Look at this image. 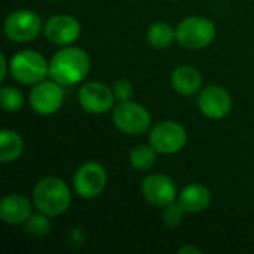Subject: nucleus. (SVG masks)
I'll return each instance as SVG.
<instances>
[{"label":"nucleus","instance_id":"0eeeda50","mask_svg":"<svg viewBox=\"0 0 254 254\" xmlns=\"http://www.w3.org/2000/svg\"><path fill=\"white\" fill-rule=\"evenodd\" d=\"M3 30L7 39L18 43H25L36 39L39 33L43 30V27H42L40 16L36 12L21 9L12 12L6 18Z\"/></svg>","mask_w":254,"mask_h":254},{"label":"nucleus","instance_id":"4be33fe9","mask_svg":"<svg viewBox=\"0 0 254 254\" xmlns=\"http://www.w3.org/2000/svg\"><path fill=\"white\" fill-rule=\"evenodd\" d=\"M186 213H188V211L180 205V202H179V204L171 202L170 205L164 207L162 219H164L165 226H168V228H176V226H179V225L183 222Z\"/></svg>","mask_w":254,"mask_h":254},{"label":"nucleus","instance_id":"1a4fd4ad","mask_svg":"<svg viewBox=\"0 0 254 254\" xmlns=\"http://www.w3.org/2000/svg\"><path fill=\"white\" fill-rule=\"evenodd\" d=\"M61 86L63 85L55 80H42L33 85L28 97L31 109L42 116L57 113L64 101V91Z\"/></svg>","mask_w":254,"mask_h":254},{"label":"nucleus","instance_id":"412c9836","mask_svg":"<svg viewBox=\"0 0 254 254\" xmlns=\"http://www.w3.org/2000/svg\"><path fill=\"white\" fill-rule=\"evenodd\" d=\"M49 216L40 213V214H31L30 219L24 223L25 229L33 237H45L51 231V223L48 220Z\"/></svg>","mask_w":254,"mask_h":254},{"label":"nucleus","instance_id":"423d86ee","mask_svg":"<svg viewBox=\"0 0 254 254\" xmlns=\"http://www.w3.org/2000/svg\"><path fill=\"white\" fill-rule=\"evenodd\" d=\"M188 141L185 128L174 121H162L156 124L150 134L149 143L156 150V153L173 155L180 152Z\"/></svg>","mask_w":254,"mask_h":254},{"label":"nucleus","instance_id":"dca6fc26","mask_svg":"<svg viewBox=\"0 0 254 254\" xmlns=\"http://www.w3.org/2000/svg\"><path fill=\"white\" fill-rule=\"evenodd\" d=\"M179 202L188 213H201L210 207L211 193L204 185H189L180 192Z\"/></svg>","mask_w":254,"mask_h":254},{"label":"nucleus","instance_id":"f3484780","mask_svg":"<svg viewBox=\"0 0 254 254\" xmlns=\"http://www.w3.org/2000/svg\"><path fill=\"white\" fill-rule=\"evenodd\" d=\"M24 150V140L12 129L0 132V162L9 164L16 161Z\"/></svg>","mask_w":254,"mask_h":254},{"label":"nucleus","instance_id":"9d476101","mask_svg":"<svg viewBox=\"0 0 254 254\" xmlns=\"http://www.w3.org/2000/svg\"><path fill=\"white\" fill-rule=\"evenodd\" d=\"M77 100L85 112L91 115H103L113 107L116 98L113 89L107 85L101 82H88L79 89Z\"/></svg>","mask_w":254,"mask_h":254},{"label":"nucleus","instance_id":"20e7f679","mask_svg":"<svg viewBox=\"0 0 254 254\" xmlns=\"http://www.w3.org/2000/svg\"><path fill=\"white\" fill-rule=\"evenodd\" d=\"M216 37V25L204 16H188L176 27V39L186 49L207 48Z\"/></svg>","mask_w":254,"mask_h":254},{"label":"nucleus","instance_id":"ddd939ff","mask_svg":"<svg viewBox=\"0 0 254 254\" xmlns=\"http://www.w3.org/2000/svg\"><path fill=\"white\" fill-rule=\"evenodd\" d=\"M198 107L210 119H222L229 115L232 109L231 94L222 86H207L198 97Z\"/></svg>","mask_w":254,"mask_h":254},{"label":"nucleus","instance_id":"6ab92c4d","mask_svg":"<svg viewBox=\"0 0 254 254\" xmlns=\"http://www.w3.org/2000/svg\"><path fill=\"white\" fill-rule=\"evenodd\" d=\"M156 161V150L152 146L140 144L134 147L129 153V164L132 168L138 171H147L155 165Z\"/></svg>","mask_w":254,"mask_h":254},{"label":"nucleus","instance_id":"7ed1b4c3","mask_svg":"<svg viewBox=\"0 0 254 254\" xmlns=\"http://www.w3.org/2000/svg\"><path fill=\"white\" fill-rule=\"evenodd\" d=\"M10 74L15 80L24 85H36L49 76V63L37 51H19L9 64Z\"/></svg>","mask_w":254,"mask_h":254},{"label":"nucleus","instance_id":"a211bd4d","mask_svg":"<svg viewBox=\"0 0 254 254\" xmlns=\"http://www.w3.org/2000/svg\"><path fill=\"white\" fill-rule=\"evenodd\" d=\"M176 39V28L168 22H155L147 30V42L155 49H165L173 45Z\"/></svg>","mask_w":254,"mask_h":254},{"label":"nucleus","instance_id":"f8f14e48","mask_svg":"<svg viewBox=\"0 0 254 254\" xmlns=\"http://www.w3.org/2000/svg\"><path fill=\"white\" fill-rule=\"evenodd\" d=\"M141 193L155 207H167L176 201L177 186L165 174H152L141 182Z\"/></svg>","mask_w":254,"mask_h":254},{"label":"nucleus","instance_id":"393cba45","mask_svg":"<svg viewBox=\"0 0 254 254\" xmlns=\"http://www.w3.org/2000/svg\"><path fill=\"white\" fill-rule=\"evenodd\" d=\"M180 254H201V250L195 246H185L179 250Z\"/></svg>","mask_w":254,"mask_h":254},{"label":"nucleus","instance_id":"9b49d317","mask_svg":"<svg viewBox=\"0 0 254 254\" xmlns=\"http://www.w3.org/2000/svg\"><path fill=\"white\" fill-rule=\"evenodd\" d=\"M80 31L82 28L79 21L74 16L64 15V13L51 16L43 25V33L46 39L54 45H61V46L74 43L79 39Z\"/></svg>","mask_w":254,"mask_h":254},{"label":"nucleus","instance_id":"39448f33","mask_svg":"<svg viewBox=\"0 0 254 254\" xmlns=\"http://www.w3.org/2000/svg\"><path fill=\"white\" fill-rule=\"evenodd\" d=\"M152 118L146 107L131 100L119 101L113 109V124L115 127L128 135H141L150 127Z\"/></svg>","mask_w":254,"mask_h":254},{"label":"nucleus","instance_id":"f257e3e1","mask_svg":"<svg viewBox=\"0 0 254 254\" xmlns=\"http://www.w3.org/2000/svg\"><path fill=\"white\" fill-rule=\"evenodd\" d=\"M91 68L88 54L76 46L58 51L49 61V76L60 85H74L86 77Z\"/></svg>","mask_w":254,"mask_h":254},{"label":"nucleus","instance_id":"aec40b11","mask_svg":"<svg viewBox=\"0 0 254 254\" xmlns=\"http://www.w3.org/2000/svg\"><path fill=\"white\" fill-rule=\"evenodd\" d=\"M0 103L4 112L13 113L24 106V95L19 89L12 86H3L0 91Z\"/></svg>","mask_w":254,"mask_h":254},{"label":"nucleus","instance_id":"f03ea898","mask_svg":"<svg viewBox=\"0 0 254 254\" xmlns=\"http://www.w3.org/2000/svg\"><path fill=\"white\" fill-rule=\"evenodd\" d=\"M33 204L49 217L65 213L71 204V193L68 186L57 177H45L39 180L33 189Z\"/></svg>","mask_w":254,"mask_h":254},{"label":"nucleus","instance_id":"4468645a","mask_svg":"<svg viewBox=\"0 0 254 254\" xmlns=\"http://www.w3.org/2000/svg\"><path fill=\"white\" fill-rule=\"evenodd\" d=\"M31 216V202L18 193L7 195L0 202V219L7 225L25 223Z\"/></svg>","mask_w":254,"mask_h":254},{"label":"nucleus","instance_id":"6e6552de","mask_svg":"<svg viewBox=\"0 0 254 254\" xmlns=\"http://www.w3.org/2000/svg\"><path fill=\"white\" fill-rule=\"evenodd\" d=\"M107 173L97 162H86L77 168L73 177V189L83 199H94L104 190Z\"/></svg>","mask_w":254,"mask_h":254},{"label":"nucleus","instance_id":"2eb2a0df","mask_svg":"<svg viewBox=\"0 0 254 254\" xmlns=\"http://www.w3.org/2000/svg\"><path fill=\"white\" fill-rule=\"evenodd\" d=\"M171 85L182 95H193L202 86V74L192 65H180L171 74Z\"/></svg>","mask_w":254,"mask_h":254},{"label":"nucleus","instance_id":"b1692460","mask_svg":"<svg viewBox=\"0 0 254 254\" xmlns=\"http://www.w3.org/2000/svg\"><path fill=\"white\" fill-rule=\"evenodd\" d=\"M0 67H1L0 80H4V77H6V70H7V61H6V55H4V54H0Z\"/></svg>","mask_w":254,"mask_h":254},{"label":"nucleus","instance_id":"5701e85b","mask_svg":"<svg viewBox=\"0 0 254 254\" xmlns=\"http://www.w3.org/2000/svg\"><path fill=\"white\" fill-rule=\"evenodd\" d=\"M112 89H113L115 98H116L118 101H128V100L132 97V91H134L131 82L127 80V79H119V80H116Z\"/></svg>","mask_w":254,"mask_h":254}]
</instances>
